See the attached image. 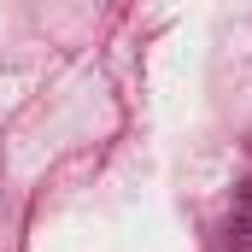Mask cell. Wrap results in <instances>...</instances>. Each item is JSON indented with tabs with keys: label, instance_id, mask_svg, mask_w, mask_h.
Listing matches in <instances>:
<instances>
[{
	"label": "cell",
	"instance_id": "cell-1",
	"mask_svg": "<svg viewBox=\"0 0 252 252\" xmlns=\"http://www.w3.org/2000/svg\"><path fill=\"white\" fill-rule=\"evenodd\" d=\"M229 252H252V182L235 199V223H229Z\"/></svg>",
	"mask_w": 252,
	"mask_h": 252
}]
</instances>
